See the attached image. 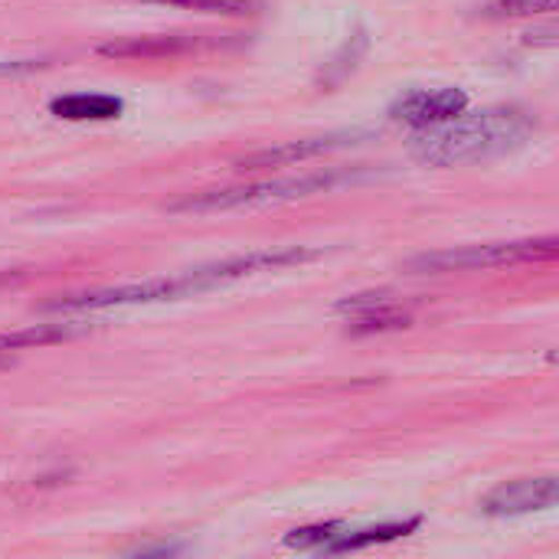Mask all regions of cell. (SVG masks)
<instances>
[{
	"label": "cell",
	"instance_id": "7a4b0ae2",
	"mask_svg": "<svg viewBox=\"0 0 559 559\" xmlns=\"http://www.w3.org/2000/svg\"><path fill=\"white\" fill-rule=\"evenodd\" d=\"M341 180H350V174L341 170H318V174H298V177H275V180H255L246 187H226V190H206L190 193L177 203H170V213H226V210H262L292 203L321 190L337 187Z\"/></svg>",
	"mask_w": 559,
	"mask_h": 559
},
{
	"label": "cell",
	"instance_id": "3957f363",
	"mask_svg": "<svg viewBox=\"0 0 559 559\" xmlns=\"http://www.w3.org/2000/svg\"><path fill=\"white\" fill-rule=\"evenodd\" d=\"M559 255V239H518V242H485V246H462L426 252L406 262L416 275H449V272H485V269H508V265H531V262H554Z\"/></svg>",
	"mask_w": 559,
	"mask_h": 559
},
{
	"label": "cell",
	"instance_id": "4fadbf2b",
	"mask_svg": "<svg viewBox=\"0 0 559 559\" xmlns=\"http://www.w3.org/2000/svg\"><path fill=\"white\" fill-rule=\"evenodd\" d=\"M157 3H174V7H187V10H200V13H223V16H242L252 13V0H157Z\"/></svg>",
	"mask_w": 559,
	"mask_h": 559
},
{
	"label": "cell",
	"instance_id": "7c38bea8",
	"mask_svg": "<svg viewBox=\"0 0 559 559\" xmlns=\"http://www.w3.org/2000/svg\"><path fill=\"white\" fill-rule=\"evenodd\" d=\"M557 0H491L481 16L488 20H511V16H537V13H554Z\"/></svg>",
	"mask_w": 559,
	"mask_h": 559
},
{
	"label": "cell",
	"instance_id": "277c9868",
	"mask_svg": "<svg viewBox=\"0 0 559 559\" xmlns=\"http://www.w3.org/2000/svg\"><path fill=\"white\" fill-rule=\"evenodd\" d=\"M419 524H423V518L383 521V524H367V527H350V524L331 521V524L292 531L285 537V547L314 550V554H357V550H370V547H383L400 537H409L413 531H419Z\"/></svg>",
	"mask_w": 559,
	"mask_h": 559
},
{
	"label": "cell",
	"instance_id": "5bb4252c",
	"mask_svg": "<svg viewBox=\"0 0 559 559\" xmlns=\"http://www.w3.org/2000/svg\"><path fill=\"white\" fill-rule=\"evenodd\" d=\"M3 364H7V360H3V357H0V367H3Z\"/></svg>",
	"mask_w": 559,
	"mask_h": 559
},
{
	"label": "cell",
	"instance_id": "52a82bcc",
	"mask_svg": "<svg viewBox=\"0 0 559 559\" xmlns=\"http://www.w3.org/2000/svg\"><path fill=\"white\" fill-rule=\"evenodd\" d=\"M468 108V95L462 88H413L400 95L390 115L409 128H432L442 124Z\"/></svg>",
	"mask_w": 559,
	"mask_h": 559
},
{
	"label": "cell",
	"instance_id": "8fae6325",
	"mask_svg": "<svg viewBox=\"0 0 559 559\" xmlns=\"http://www.w3.org/2000/svg\"><path fill=\"white\" fill-rule=\"evenodd\" d=\"M75 324H29L20 331H0V357L10 350H26V347H46V344H62L75 337Z\"/></svg>",
	"mask_w": 559,
	"mask_h": 559
},
{
	"label": "cell",
	"instance_id": "30bf717a",
	"mask_svg": "<svg viewBox=\"0 0 559 559\" xmlns=\"http://www.w3.org/2000/svg\"><path fill=\"white\" fill-rule=\"evenodd\" d=\"M49 111L66 121H111L124 111V102L102 92H72L49 102Z\"/></svg>",
	"mask_w": 559,
	"mask_h": 559
},
{
	"label": "cell",
	"instance_id": "8992f818",
	"mask_svg": "<svg viewBox=\"0 0 559 559\" xmlns=\"http://www.w3.org/2000/svg\"><path fill=\"white\" fill-rule=\"evenodd\" d=\"M559 501V481L554 475L547 478H518L504 481L495 491L485 495L481 511L488 518H521L534 511H550Z\"/></svg>",
	"mask_w": 559,
	"mask_h": 559
},
{
	"label": "cell",
	"instance_id": "ba28073f",
	"mask_svg": "<svg viewBox=\"0 0 559 559\" xmlns=\"http://www.w3.org/2000/svg\"><path fill=\"white\" fill-rule=\"evenodd\" d=\"M203 46H216V39H206L197 33H157V36L115 39V43L98 46V52L111 59H164V56H180V52H193Z\"/></svg>",
	"mask_w": 559,
	"mask_h": 559
},
{
	"label": "cell",
	"instance_id": "9c48e42d",
	"mask_svg": "<svg viewBox=\"0 0 559 559\" xmlns=\"http://www.w3.org/2000/svg\"><path fill=\"white\" fill-rule=\"evenodd\" d=\"M337 314H347V324L354 334H373V331H400L409 324V311L400 308L386 295H354L337 301Z\"/></svg>",
	"mask_w": 559,
	"mask_h": 559
},
{
	"label": "cell",
	"instance_id": "6da1fadb",
	"mask_svg": "<svg viewBox=\"0 0 559 559\" xmlns=\"http://www.w3.org/2000/svg\"><path fill=\"white\" fill-rule=\"evenodd\" d=\"M537 118L514 105L462 111L442 124L416 128L409 138L413 160L426 167H468L508 157L527 147L537 134Z\"/></svg>",
	"mask_w": 559,
	"mask_h": 559
},
{
	"label": "cell",
	"instance_id": "5b68a950",
	"mask_svg": "<svg viewBox=\"0 0 559 559\" xmlns=\"http://www.w3.org/2000/svg\"><path fill=\"white\" fill-rule=\"evenodd\" d=\"M370 134L367 131H331V134H318V138H301V141H285L278 147H262L255 154H246L236 160V167L242 170H259V167H292V164H305V160H314V157H324V154H334V151H344V147H354L360 141H367Z\"/></svg>",
	"mask_w": 559,
	"mask_h": 559
}]
</instances>
